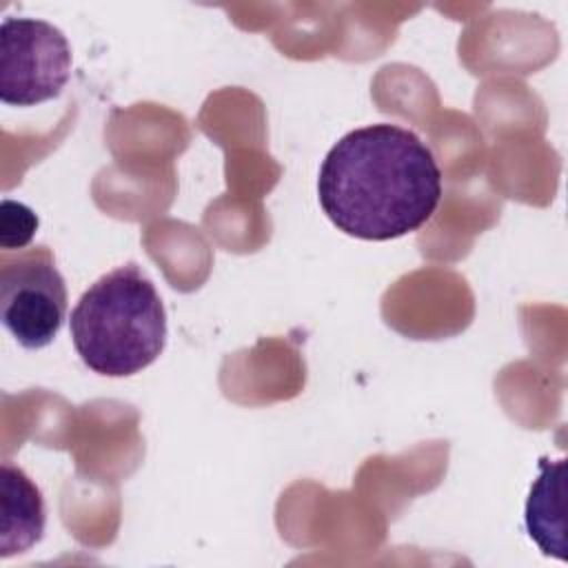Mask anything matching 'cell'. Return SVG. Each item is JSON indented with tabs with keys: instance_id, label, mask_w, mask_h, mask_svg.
Returning <instances> with one entry per match:
<instances>
[{
	"instance_id": "obj_1",
	"label": "cell",
	"mask_w": 568,
	"mask_h": 568,
	"mask_svg": "<svg viewBox=\"0 0 568 568\" xmlns=\"http://www.w3.org/2000/svg\"><path fill=\"white\" fill-rule=\"evenodd\" d=\"M442 169L413 131L368 124L339 138L326 153L317 197L346 235L386 242L422 229L439 206Z\"/></svg>"
},
{
	"instance_id": "obj_7",
	"label": "cell",
	"mask_w": 568,
	"mask_h": 568,
	"mask_svg": "<svg viewBox=\"0 0 568 568\" xmlns=\"http://www.w3.org/2000/svg\"><path fill=\"white\" fill-rule=\"evenodd\" d=\"M38 231V215L22 202L2 200L0 206V246L4 251L24 248Z\"/></svg>"
},
{
	"instance_id": "obj_2",
	"label": "cell",
	"mask_w": 568,
	"mask_h": 568,
	"mask_svg": "<svg viewBox=\"0 0 568 568\" xmlns=\"http://www.w3.org/2000/svg\"><path fill=\"white\" fill-rule=\"evenodd\" d=\"M82 364L104 377L151 366L166 346V311L155 284L129 262L95 280L69 320Z\"/></svg>"
},
{
	"instance_id": "obj_3",
	"label": "cell",
	"mask_w": 568,
	"mask_h": 568,
	"mask_svg": "<svg viewBox=\"0 0 568 568\" xmlns=\"http://www.w3.org/2000/svg\"><path fill=\"white\" fill-rule=\"evenodd\" d=\"M67 315V284L47 246H33L18 257H2L0 320L16 342L29 351L49 346Z\"/></svg>"
},
{
	"instance_id": "obj_4",
	"label": "cell",
	"mask_w": 568,
	"mask_h": 568,
	"mask_svg": "<svg viewBox=\"0 0 568 568\" xmlns=\"http://www.w3.org/2000/svg\"><path fill=\"white\" fill-rule=\"evenodd\" d=\"M71 75L67 36L36 18H4L0 27V100L33 106L62 93Z\"/></svg>"
},
{
	"instance_id": "obj_6",
	"label": "cell",
	"mask_w": 568,
	"mask_h": 568,
	"mask_svg": "<svg viewBox=\"0 0 568 568\" xmlns=\"http://www.w3.org/2000/svg\"><path fill=\"white\" fill-rule=\"evenodd\" d=\"M539 477L530 488L526 501V528L544 555L566 559L564 550V470L566 462L550 464L548 457L539 462Z\"/></svg>"
},
{
	"instance_id": "obj_5",
	"label": "cell",
	"mask_w": 568,
	"mask_h": 568,
	"mask_svg": "<svg viewBox=\"0 0 568 568\" xmlns=\"http://www.w3.org/2000/svg\"><path fill=\"white\" fill-rule=\"evenodd\" d=\"M47 524L44 499L29 475L2 462V526H0V557L27 552L42 539Z\"/></svg>"
}]
</instances>
